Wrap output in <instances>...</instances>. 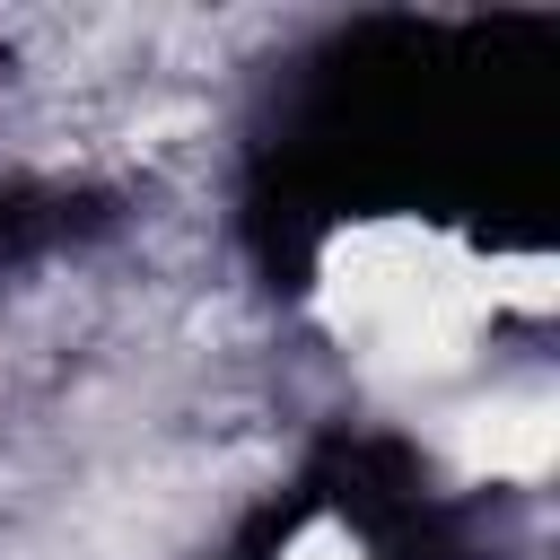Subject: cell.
Instances as JSON below:
<instances>
[{
	"instance_id": "6da1fadb",
	"label": "cell",
	"mask_w": 560,
	"mask_h": 560,
	"mask_svg": "<svg viewBox=\"0 0 560 560\" xmlns=\"http://www.w3.org/2000/svg\"><path fill=\"white\" fill-rule=\"evenodd\" d=\"M280 560H368V551H359V534H350V525H306Z\"/></svg>"
}]
</instances>
